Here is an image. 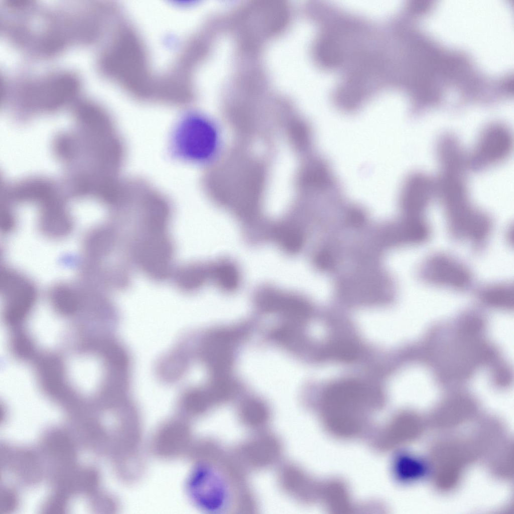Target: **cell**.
<instances>
[{
	"label": "cell",
	"mask_w": 514,
	"mask_h": 514,
	"mask_svg": "<svg viewBox=\"0 0 514 514\" xmlns=\"http://www.w3.org/2000/svg\"><path fill=\"white\" fill-rule=\"evenodd\" d=\"M201 459L190 480V490L199 506L223 513H252L257 509L247 473L230 450L215 445L203 450Z\"/></svg>",
	"instance_id": "6da1fadb"
},
{
	"label": "cell",
	"mask_w": 514,
	"mask_h": 514,
	"mask_svg": "<svg viewBox=\"0 0 514 514\" xmlns=\"http://www.w3.org/2000/svg\"><path fill=\"white\" fill-rule=\"evenodd\" d=\"M219 141L218 130L212 120L198 114H189L182 118L173 130L171 152L182 161L207 163L216 155Z\"/></svg>",
	"instance_id": "7a4b0ae2"
},
{
	"label": "cell",
	"mask_w": 514,
	"mask_h": 514,
	"mask_svg": "<svg viewBox=\"0 0 514 514\" xmlns=\"http://www.w3.org/2000/svg\"><path fill=\"white\" fill-rule=\"evenodd\" d=\"M441 202L450 236L454 240L468 242L475 250L483 249L493 228L490 216L470 202L466 191L453 192Z\"/></svg>",
	"instance_id": "3957f363"
},
{
	"label": "cell",
	"mask_w": 514,
	"mask_h": 514,
	"mask_svg": "<svg viewBox=\"0 0 514 514\" xmlns=\"http://www.w3.org/2000/svg\"><path fill=\"white\" fill-rule=\"evenodd\" d=\"M230 451L237 463L248 473L277 467L283 461L284 446L278 435L267 429L251 432Z\"/></svg>",
	"instance_id": "277c9868"
},
{
	"label": "cell",
	"mask_w": 514,
	"mask_h": 514,
	"mask_svg": "<svg viewBox=\"0 0 514 514\" xmlns=\"http://www.w3.org/2000/svg\"><path fill=\"white\" fill-rule=\"evenodd\" d=\"M420 279L427 285L455 291L470 289L473 274L464 263L447 253L436 252L426 258L418 270Z\"/></svg>",
	"instance_id": "5b68a950"
},
{
	"label": "cell",
	"mask_w": 514,
	"mask_h": 514,
	"mask_svg": "<svg viewBox=\"0 0 514 514\" xmlns=\"http://www.w3.org/2000/svg\"><path fill=\"white\" fill-rule=\"evenodd\" d=\"M78 82L75 77L61 74L27 87L23 92L24 100L43 108H52L63 104L75 93Z\"/></svg>",
	"instance_id": "8992f818"
},
{
	"label": "cell",
	"mask_w": 514,
	"mask_h": 514,
	"mask_svg": "<svg viewBox=\"0 0 514 514\" xmlns=\"http://www.w3.org/2000/svg\"><path fill=\"white\" fill-rule=\"evenodd\" d=\"M1 286L11 318H20L34 304L37 295L36 286L19 272L5 268L1 273Z\"/></svg>",
	"instance_id": "52a82bcc"
},
{
	"label": "cell",
	"mask_w": 514,
	"mask_h": 514,
	"mask_svg": "<svg viewBox=\"0 0 514 514\" xmlns=\"http://www.w3.org/2000/svg\"><path fill=\"white\" fill-rule=\"evenodd\" d=\"M511 146V137L505 126L490 125L481 134L472 154V165L480 168L497 163L509 154Z\"/></svg>",
	"instance_id": "ba28073f"
},
{
	"label": "cell",
	"mask_w": 514,
	"mask_h": 514,
	"mask_svg": "<svg viewBox=\"0 0 514 514\" xmlns=\"http://www.w3.org/2000/svg\"><path fill=\"white\" fill-rule=\"evenodd\" d=\"M435 191L436 183L426 176L415 174L409 177L403 187L400 197L401 207L407 216L424 217Z\"/></svg>",
	"instance_id": "9c48e42d"
},
{
	"label": "cell",
	"mask_w": 514,
	"mask_h": 514,
	"mask_svg": "<svg viewBox=\"0 0 514 514\" xmlns=\"http://www.w3.org/2000/svg\"><path fill=\"white\" fill-rule=\"evenodd\" d=\"M256 301L258 306L263 311L279 313L299 322H304L310 311L309 305L302 299L273 290L261 292Z\"/></svg>",
	"instance_id": "30bf717a"
},
{
	"label": "cell",
	"mask_w": 514,
	"mask_h": 514,
	"mask_svg": "<svg viewBox=\"0 0 514 514\" xmlns=\"http://www.w3.org/2000/svg\"><path fill=\"white\" fill-rule=\"evenodd\" d=\"M277 483L282 492L290 498L303 500L306 496V479L297 465L282 462L277 467Z\"/></svg>",
	"instance_id": "8fae6325"
},
{
	"label": "cell",
	"mask_w": 514,
	"mask_h": 514,
	"mask_svg": "<svg viewBox=\"0 0 514 514\" xmlns=\"http://www.w3.org/2000/svg\"><path fill=\"white\" fill-rule=\"evenodd\" d=\"M239 422L251 432L267 429L271 420V413L263 401L251 398L243 401L238 407Z\"/></svg>",
	"instance_id": "7c38bea8"
},
{
	"label": "cell",
	"mask_w": 514,
	"mask_h": 514,
	"mask_svg": "<svg viewBox=\"0 0 514 514\" xmlns=\"http://www.w3.org/2000/svg\"><path fill=\"white\" fill-rule=\"evenodd\" d=\"M480 299L488 305L509 308L513 305V285L508 283H496L485 285L478 291Z\"/></svg>",
	"instance_id": "4fadbf2b"
},
{
	"label": "cell",
	"mask_w": 514,
	"mask_h": 514,
	"mask_svg": "<svg viewBox=\"0 0 514 514\" xmlns=\"http://www.w3.org/2000/svg\"><path fill=\"white\" fill-rule=\"evenodd\" d=\"M274 234L278 244L288 253H296L302 247L303 242L302 234L294 226H280L275 229Z\"/></svg>",
	"instance_id": "5bb4252c"
},
{
	"label": "cell",
	"mask_w": 514,
	"mask_h": 514,
	"mask_svg": "<svg viewBox=\"0 0 514 514\" xmlns=\"http://www.w3.org/2000/svg\"><path fill=\"white\" fill-rule=\"evenodd\" d=\"M213 270V276L219 287L227 291L235 290L239 283V274L232 264L222 263L216 266Z\"/></svg>",
	"instance_id": "9a60e30c"
},
{
	"label": "cell",
	"mask_w": 514,
	"mask_h": 514,
	"mask_svg": "<svg viewBox=\"0 0 514 514\" xmlns=\"http://www.w3.org/2000/svg\"><path fill=\"white\" fill-rule=\"evenodd\" d=\"M202 269L196 265H190L178 273L176 282L180 288L186 291H193L199 287L205 276Z\"/></svg>",
	"instance_id": "2e32d148"
},
{
	"label": "cell",
	"mask_w": 514,
	"mask_h": 514,
	"mask_svg": "<svg viewBox=\"0 0 514 514\" xmlns=\"http://www.w3.org/2000/svg\"><path fill=\"white\" fill-rule=\"evenodd\" d=\"M316 263L320 268L327 269L331 267L333 261L331 257L327 252H322L319 253L316 256Z\"/></svg>",
	"instance_id": "e0dca14e"
}]
</instances>
